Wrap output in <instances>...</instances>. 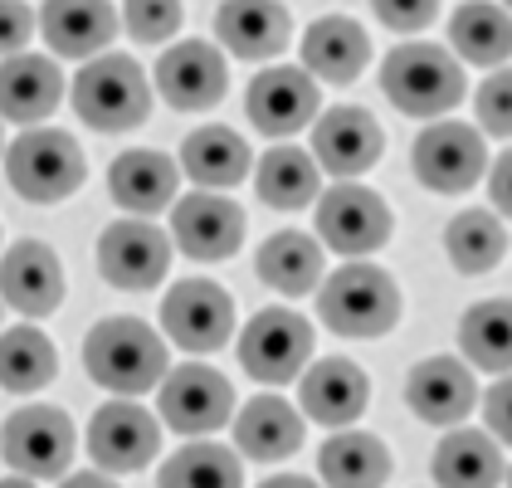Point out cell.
<instances>
[{"label": "cell", "instance_id": "cell-28", "mask_svg": "<svg viewBox=\"0 0 512 488\" xmlns=\"http://www.w3.org/2000/svg\"><path fill=\"white\" fill-rule=\"evenodd\" d=\"M434 484L439 488H498L508 479L503 449L483 430H449L434 449Z\"/></svg>", "mask_w": 512, "mask_h": 488}, {"label": "cell", "instance_id": "cell-8", "mask_svg": "<svg viewBox=\"0 0 512 488\" xmlns=\"http://www.w3.org/2000/svg\"><path fill=\"white\" fill-rule=\"evenodd\" d=\"M410 166L420 176V186L434 196H459L473 191L478 176L488 171V147H483V132H473L469 122H430L420 137H415V152Z\"/></svg>", "mask_w": 512, "mask_h": 488}, {"label": "cell", "instance_id": "cell-34", "mask_svg": "<svg viewBox=\"0 0 512 488\" xmlns=\"http://www.w3.org/2000/svg\"><path fill=\"white\" fill-rule=\"evenodd\" d=\"M259 201L274 210H303L317 201V162L303 147H269L264 162L254 171Z\"/></svg>", "mask_w": 512, "mask_h": 488}, {"label": "cell", "instance_id": "cell-10", "mask_svg": "<svg viewBox=\"0 0 512 488\" xmlns=\"http://www.w3.org/2000/svg\"><path fill=\"white\" fill-rule=\"evenodd\" d=\"M161 420L176 435L205 440L220 425H235V386L215 366H200V362L176 366L161 381Z\"/></svg>", "mask_w": 512, "mask_h": 488}, {"label": "cell", "instance_id": "cell-38", "mask_svg": "<svg viewBox=\"0 0 512 488\" xmlns=\"http://www.w3.org/2000/svg\"><path fill=\"white\" fill-rule=\"evenodd\" d=\"M473 113H478V127L488 137H512V69H498L488 74L478 98H473Z\"/></svg>", "mask_w": 512, "mask_h": 488}, {"label": "cell", "instance_id": "cell-39", "mask_svg": "<svg viewBox=\"0 0 512 488\" xmlns=\"http://www.w3.org/2000/svg\"><path fill=\"white\" fill-rule=\"evenodd\" d=\"M35 30H40V15L30 5H15V0L5 5L0 0V59H20Z\"/></svg>", "mask_w": 512, "mask_h": 488}, {"label": "cell", "instance_id": "cell-30", "mask_svg": "<svg viewBox=\"0 0 512 488\" xmlns=\"http://www.w3.org/2000/svg\"><path fill=\"white\" fill-rule=\"evenodd\" d=\"M449 44H454V59L478 64V69H493L512 59V15L503 5H459L449 15Z\"/></svg>", "mask_w": 512, "mask_h": 488}, {"label": "cell", "instance_id": "cell-42", "mask_svg": "<svg viewBox=\"0 0 512 488\" xmlns=\"http://www.w3.org/2000/svg\"><path fill=\"white\" fill-rule=\"evenodd\" d=\"M488 196H493V210L512 220V152H503L488 166Z\"/></svg>", "mask_w": 512, "mask_h": 488}, {"label": "cell", "instance_id": "cell-9", "mask_svg": "<svg viewBox=\"0 0 512 488\" xmlns=\"http://www.w3.org/2000/svg\"><path fill=\"white\" fill-rule=\"evenodd\" d=\"M391 230H395L391 210L371 186L342 181V186L322 191V201H317V244H327V249H337L347 259H366V254L386 249Z\"/></svg>", "mask_w": 512, "mask_h": 488}, {"label": "cell", "instance_id": "cell-16", "mask_svg": "<svg viewBox=\"0 0 512 488\" xmlns=\"http://www.w3.org/2000/svg\"><path fill=\"white\" fill-rule=\"evenodd\" d=\"M317 83L308 69H264V74H254L249 83V93H244V113L249 122L264 132V137H293V132H303V127H313L317 122Z\"/></svg>", "mask_w": 512, "mask_h": 488}, {"label": "cell", "instance_id": "cell-41", "mask_svg": "<svg viewBox=\"0 0 512 488\" xmlns=\"http://www.w3.org/2000/svg\"><path fill=\"white\" fill-rule=\"evenodd\" d=\"M376 20L391 30H425L434 25V5H376Z\"/></svg>", "mask_w": 512, "mask_h": 488}, {"label": "cell", "instance_id": "cell-26", "mask_svg": "<svg viewBox=\"0 0 512 488\" xmlns=\"http://www.w3.org/2000/svg\"><path fill=\"white\" fill-rule=\"evenodd\" d=\"M235 445H239V454L264 459V464L288 459V454L303 449V415L288 406L283 396H269V391H264V396H254V401L239 406Z\"/></svg>", "mask_w": 512, "mask_h": 488}, {"label": "cell", "instance_id": "cell-20", "mask_svg": "<svg viewBox=\"0 0 512 488\" xmlns=\"http://www.w3.org/2000/svg\"><path fill=\"white\" fill-rule=\"evenodd\" d=\"M473 371L459 357H425L405 376V406L425 425H459L473 410Z\"/></svg>", "mask_w": 512, "mask_h": 488}, {"label": "cell", "instance_id": "cell-19", "mask_svg": "<svg viewBox=\"0 0 512 488\" xmlns=\"http://www.w3.org/2000/svg\"><path fill=\"white\" fill-rule=\"evenodd\" d=\"M298 401H303L308 420L332 425V430H347L371 406V376L356 362H347V357H322V362H313L303 371Z\"/></svg>", "mask_w": 512, "mask_h": 488}, {"label": "cell", "instance_id": "cell-45", "mask_svg": "<svg viewBox=\"0 0 512 488\" xmlns=\"http://www.w3.org/2000/svg\"><path fill=\"white\" fill-rule=\"evenodd\" d=\"M0 488H35V484H30V479H20V474H15V479H0Z\"/></svg>", "mask_w": 512, "mask_h": 488}, {"label": "cell", "instance_id": "cell-15", "mask_svg": "<svg viewBox=\"0 0 512 488\" xmlns=\"http://www.w3.org/2000/svg\"><path fill=\"white\" fill-rule=\"evenodd\" d=\"M230 88V64L215 44L205 40H181L161 54L157 64V93L176 108V113H200L215 108Z\"/></svg>", "mask_w": 512, "mask_h": 488}, {"label": "cell", "instance_id": "cell-7", "mask_svg": "<svg viewBox=\"0 0 512 488\" xmlns=\"http://www.w3.org/2000/svg\"><path fill=\"white\" fill-rule=\"evenodd\" d=\"M308 357H313V323L298 318L293 308H264L239 332V366L264 386L298 381Z\"/></svg>", "mask_w": 512, "mask_h": 488}, {"label": "cell", "instance_id": "cell-22", "mask_svg": "<svg viewBox=\"0 0 512 488\" xmlns=\"http://www.w3.org/2000/svg\"><path fill=\"white\" fill-rule=\"evenodd\" d=\"M64 98V74L44 54H20L0 64V118L20 122L25 132L40 127Z\"/></svg>", "mask_w": 512, "mask_h": 488}, {"label": "cell", "instance_id": "cell-23", "mask_svg": "<svg viewBox=\"0 0 512 488\" xmlns=\"http://www.w3.org/2000/svg\"><path fill=\"white\" fill-rule=\"evenodd\" d=\"M176 186H181V166L171 162L166 152L137 147V152H122L118 162L108 166V196H113L132 220L166 210V205L176 201Z\"/></svg>", "mask_w": 512, "mask_h": 488}, {"label": "cell", "instance_id": "cell-14", "mask_svg": "<svg viewBox=\"0 0 512 488\" xmlns=\"http://www.w3.org/2000/svg\"><path fill=\"white\" fill-rule=\"evenodd\" d=\"M381 152H386L381 122L356 103H337L313 122V162L322 171H332V176H342V181L366 176L381 162Z\"/></svg>", "mask_w": 512, "mask_h": 488}, {"label": "cell", "instance_id": "cell-17", "mask_svg": "<svg viewBox=\"0 0 512 488\" xmlns=\"http://www.w3.org/2000/svg\"><path fill=\"white\" fill-rule=\"evenodd\" d=\"M244 225H249L244 210L230 196H215V191H191L171 210V235L181 244V254H191L200 264L230 259L244 244Z\"/></svg>", "mask_w": 512, "mask_h": 488}, {"label": "cell", "instance_id": "cell-3", "mask_svg": "<svg viewBox=\"0 0 512 488\" xmlns=\"http://www.w3.org/2000/svg\"><path fill=\"white\" fill-rule=\"evenodd\" d=\"M5 176L15 186V196L30 205H59L69 201L88 176L83 147L74 132L64 127H30L5 147Z\"/></svg>", "mask_w": 512, "mask_h": 488}, {"label": "cell", "instance_id": "cell-29", "mask_svg": "<svg viewBox=\"0 0 512 488\" xmlns=\"http://www.w3.org/2000/svg\"><path fill=\"white\" fill-rule=\"evenodd\" d=\"M317 474L327 488H381L391 479V449L366 430H337L317 449Z\"/></svg>", "mask_w": 512, "mask_h": 488}, {"label": "cell", "instance_id": "cell-36", "mask_svg": "<svg viewBox=\"0 0 512 488\" xmlns=\"http://www.w3.org/2000/svg\"><path fill=\"white\" fill-rule=\"evenodd\" d=\"M157 488H244V464L235 449L215 440H191L161 464Z\"/></svg>", "mask_w": 512, "mask_h": 488}, {"label": "cell", "instance_id": "cell-2", "mask_svg": "<svg viewBox=\"0 0 512 488\" xmlns=\"http://www.w3.org/2000/svg\"><path fill=\"white\" fill-rule=\"evenodd\" d=\"M381 93L410 118H444L464 103V69L444 44H395L381 64Z\"/></svg>", "mask_w": 512, "mask_h": 488}, {"label": "cell", "instance_id": "cell-6", "mask_svg": "<svg viewBox=\"0 0 512 488\" xmlns=\"http://www.w3.org/2000/svg\"><path fill=\"white\" fill-rule=\"evenodd\" d=\"M79 445V430L74 420L59 406H25L15 410L0 430V454L5 464L20 474V479H64L69 474V459Z\"/></svg>", "mask_w": 512, "mask_h": 488}, {"label": "cell", "instance_id": "cell-31", "mask_svg": "<svg viewBox=\"0 0 512 488\" xmlns=\"http://www.w3.org/2000/svg\"><path fill=\"white\" fill-rule=\"evenodd\" d=\"M259 279L283 293V298H303L313 293L317 279H322V244L303 230H278L259 244V259H254Z\"/></svg>", "mask_w": 512, "mask_h": 488}, {"label": "cell", "instance_id": "cell-43", "mask_svg": "<svg viewBox=\"0 0 512 488\" xmlns=\"http://www.w3.org/2000/svg\"><path fill=\"white\" fill-rule=\"evenodd\" d=\"M59 488H118V484H113L103 469H83V474H69Z\"/></svg>", "mask_w": 512, "mask_h": 488}, {"label": "cell", "instance_id": "cell-11", "mask_svg": "<svg viewBox=\"0 0 512 488\" xmlns=\"http://www.w3.org/2000/svg\"><path fill=\"white\" fill-rule=\"evenodd\" d=\"M161 327L186 352H220L235 337V303L215 279H181L161 298Z\"/></svg>", "mask_w": 512, "mask_h": 488}, {"label": "cell", "instance_id": "cell-13", "mask_svg": "<svg viewBox=\"0 0 512 488\" xmlns=\"http://www.w3.org/2000/svg\"><path fill=\"white\" fill-rule=\"evenodd\" d=\"M171 269V240L147 220H118L98 240V274L122 293H147Z\"/></svg>", "mask_w": 512, "mask_h": 488}, {"label": "cell", "instance_id": "cell-37", "mask_svg": "<svg viewBox=\"0 0 512 488\" xmlns=\"http://www.w3.org/2000/svg\"><path fill=\"white\" fill-rule=\"evenodd\" d=\"M122 25L137 44H161L181 30V5L171 0H132L122 5Z\"/></svg>", "mask_w": 512, "mask_h": 488}, {"label": "cell", "instance_id": "cell-4", "mask_svg": "<svg viewBox=\"0 0 512 488\" xmlns=\"http://www.w3.org/2000/svg\"><path fill=\"white\" fill-rule=\"evenodd\" d=\"M317 318L337 337H386L400 323V288L381 264H342L317 293Z\"/></svg>", "mask_w": 512, "mask_h": 488}, {"label": "cell", "instance_id": "cell-18", "mask_svg": "<svg viewBox=\"0 0 512 488\" xmlns=\"http://www.w3.org/2000/svg\"><path fill=\"white\" fill-rule=\"evenodd\" d=\"M0 298L25 313V318H49L64 303V264L44 240H20L0 259Z\"/></svg>", "mask_w": 512, "mask_h": 488}, {"label": "cell", "instance_id": "cell-32", "mask_svg": "<svg viewBox=\"0 0 512 488\" xmlns=\"http://www.w3.org/2000/svg\"><path fill=\"white\" fill-rule=\"evenodd\" d=\"M54 376H59V352L40 327L25 323L0 337V391L30 396V391H44Z\"/></svg>", "mask_w": 512, "mask_h": 488}, {"label": "cell", "instance_id": "cell-25", "mask_svg": "<svg viewBox=\"0 0 512 488\" xmlns=\"http://www.w3.org/2000/svg\"><path fill=\"white\" fill-rule=\"evenodd\" d=\"M249 166H254L249 142L225 122H205L196 132H186V142H181V171L200 191L225 196V186H239L249 176Z\"/></svg>", "mask_w": 512, "mask_h": 488}, {"label": "cell", "instance_id": "cell-35", "mask_svg": "<svg viewBox=\"0 0 512 488\" xmlns=\"http://www.w3.org/2000/svg\"><path fill=\"white\" fill-rule=\"evenodd\" d=\"M459 347L478 371H512V298H483L459 318Z\"/></svg>", "mask_w": 512, "mask_h": 488}, {"label": "cell", "instance_id": "cell-44", "mask_svg": "<svg viewBox=\"0 0 512 488\" xmlns=\"http://www.w3.org/2000/svg\"><path fill=\"white\" fill-rule=\"evenodd\" d=\"M259 488H322L317 479H308V474H269Z\"/></svg>", "mask_w": 512, "mask_h": 488}, {"label": "cell", "instance_id": "cell-1", "mask_svg": "<svg viewBox=\"0 0 512 488\" xmlns=\"http://www.w3.org/2000/svg\"><path fill=\"white\" fill-rule=\"evenodd\" d=\"M83 366L103 391H118V401H132L166 381V342L142 318H103L83 337Z\"/></svg>", "mask_w": 512, "mask_h": 488}, {"label": "cell", "instance_id": "cell-40", "mask_svg": "<svg viewBox=\"0 0 512 488\" xmlns=\"http://www.w3.org/2000/svg\"><path fill=\"white\" fill-rule=\"evenodd\" d=\"M483 420H488V435L512 445V376L498 381L488 396H483Z\"/></svg>", "mask_w": 512, "mask_h": 488}, {"label": "cell", "instance_id": "cell-21", "mask_svg": "<svg viewBox=\"0 0 512 488\" xmlns=\"http://www.w3.org/2000/svg\"><path fill=\"white\" fill-rule=\"evenodd\" d=\"M366 64H371V35L347 15H322L303 35V69L313 74V83L347 88L361 79Z\"/></svg>", "mask_w": 512, "mask_h": 488}, {"label": "cell", "instance_id": "cell-27", "mask_svg": "<svg viewBox=\"0 0 512 488\" xmlns=\"http://www.w3.org/2000/svg\"><path fill=\"white\" fill-rule=\"evenodd\" d=\"M215 35L235 59H274L293 35L283 5H259V0H230L215 10Z\"/></svg>", "mask_w": 512, "mask_h": 488}, {"label": "cell", "instance_id": "cell-12", "mask_svg": "<svg viewBox=\"0 0 512 488\" xmlns=\"http://www.w3.org/2000/svg\"><path fill=\"white\" fill-rule=\"evenodd\" d=\"M161 449V425L152 410L137 401H108L98 406L93 425H88V454L93 464L113 479V474H137L157 459Z\"/></svg>", "mask_w": 512, "mask_h": 488}, {"label": "cell", "instance_id": "cell-5", "mask_svg": "<svg viewBox=\"0 0 512 488\" xmlns=\"http://www.w3.org/2000/svg\"><path fill=\"white\" fill-rule=\"evenodd\" d=\"M74 113L93 132H132L152 113V83L137 59L127 54H103L83 64L74 79Z\"/></svg>", "mask_w": 512, "mask_h": 488}, {"label": "cell", "instance_id": "cell-24", "mask_svg": "<svg viewBox=\"0 0 512 488\" xmlns=\"http://www.w3.org/2000/svg\"><path fill=\"white\" fill-rule=\"evenodd\" d=\"M122 15L113 5H98V0H79V5H44L40 10V35L44 44L59 54V59H103V49L113 44Z\"/></svg>", "mask_w": 512, "mask_h": 488}, {"label": "cell", "instance_id": "cell-46", "mask_svg": "<svg viewBox=\"0 0 512 488\" xmlns=\"http://www.w3.org/2000/svg\"><path fill=\"white\" fill-rule=\"evenodd\" d=\"M508 488H512V474H508Z\"/></svg>", "mask_w": 512, "mask_h": 488}, {"label": "cell", "instance_id": "cell-33", "mask_svg": "<svg viewBox=\"0 0 512 488\" xmlns=\"http://www.w3.org/2000/svg\"><path fill=\"white\" fill-rule=\"evenodd\" d=\"M444 254L454 259V269L459 274H488V269H498L503 264V254H508V230H503V220L493 215V210H459L454 220H449V230H444Z\"/></svg>", "mask_w": 512, "mask_h": 488}]
</instances>
